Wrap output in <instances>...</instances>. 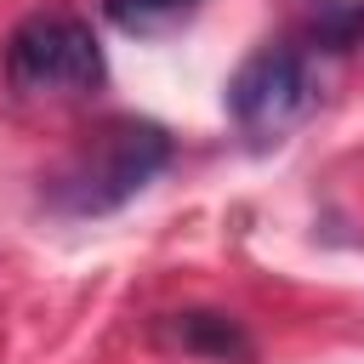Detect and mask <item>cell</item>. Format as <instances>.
Instances as JSON below:
<instances>
[{
	"label": "cell",
	"instance_id": "obj_1",
	"mask_svg": "<svg viewBox=\"0 0 364 364\" xmlns=\"http://www.w3.org/2000/svg\"><path fill=\"white\" fill-rule=\"evenodd\" d=\"M165 165H171V136L154 119H114L51 176L46 199L63 216H108L131 205Z\"/></svg>",
	"mask_w": 364,
	"mask_h": 364
},
{
	"label": "cell",
	"instance_id": "obj_2",
	"mask_svg": "<svg viewBox=\"0 0 364 364\" xmlns=\"http://www.w3.org/2000/svg\"><path fill=\"white\" fill-rule=\"evenodd\" d=\"M102 46L91 34V23L80 11H28L11 40H6V80L23 97H46V102H74L91 97L102 85Z\"/></svg>",
	"mask_w": 364,
	"mask_h": 364
},
{
	"label": "cell",
	"instance_id": "obj_3",
	"mask_svg": "<svg viewBox=\"0 0 364 364\" xmlns=\"http://www.w3.org/2000/svg\"><path fill=\"white\" fill-rule=\"evenodd\" d=\"M318 108V74L307 46H256L228 80V114L250 148L284 142Z\"/></svg>",
	"mask_w": 364,
	"mask_h": 364
},
{
	"label": "cell",
	"instance_id": "obj_4",
	"mask_svg": "<svg viewBox=\"0 0 364 364\" xmlns=\"http://www.w3.org/2000/svg\"><path fill=\"white\" fill-rule=\"evenodd\" d=\"M165 341L193 353V358H210V364H250V336L233 313H210V307H188V313H171L165 318Z\"/></svg>",
	"mask_w": 364,
	"mask_h": 364
},
{
	"label": "cell",
	"instance_id": "obj_5",
	"mask_svg": "<svg viewBox=\"0 0 364 364\" xmlns=\"http://www.w3.org/2000/svg\"><path fill=\"white\" fill-rule=\"evenodd\" d=\"M301 34H307V46L336 51V57L364 51V0H307Z\"/></svg>",
	"mask_w": 364,
	"mask_h": 364
},
{
	"label": "cell",
	"instance_id": "obj_6",
	"mask_svg": "<svg viewBox=\"0 0 364 364\" xmlns=\"http://www.w3.org/2000/svg\"><path fill=\"white\" fill-rule=\"evenodd\" d=\"M193 11H199V0H102V17H108L119 34H136V40L171 34V28H182Z\"/></svg>",
	"mask_w": 364,
	"mask_h": 364
}]
</instances>
